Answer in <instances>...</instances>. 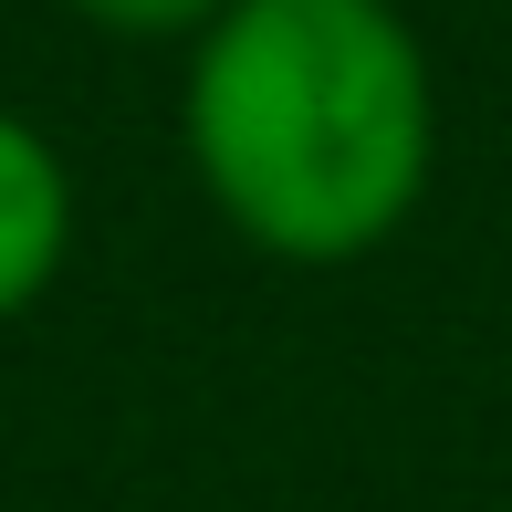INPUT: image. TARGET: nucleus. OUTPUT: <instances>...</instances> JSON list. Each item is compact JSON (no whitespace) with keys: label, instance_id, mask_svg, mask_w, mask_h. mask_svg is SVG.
<instances>
[{"label":"nucleus","instance_id":"obj_2","mask_svg":"<svg viewBox=\"0 0 512 512\" xmlns=\"http://www.w3.org/2000/svg\"><path fill=\"white\" fill-rule=\"evenodd\" d=\"M74 262V168L21 105H0V324H21Z\"/></svg>","mask_w":512,"mask_h":512},{"label":"nucleus","instance_id":"obj_1","mask_svg":"<svg viewBox=\"0 0 512 512\" xmlns=\"http://www.w3.org/2000/svg\"><path fill=\"white\" fill-rule=\"evenodd\" d=\"M178 147L262 262L345 272L439 178V63L398 0H230L189 42Z\"/></svg>","mask_w":512,"mask_h":512},{"label":"nucleus","instance_id":"obj_3","mask_svg":"<svg viewBox=\"0 0 512 512\" xmlns=\"http://www.w3.org/2000/svg\"><path fill=\"white\" fill-rule=\"evenodd\" d=\"M63 11L105 42H199L209 21H230V0H63Z\"/></svg>","mask_w":512,"mask_h":512}]
</instances>
